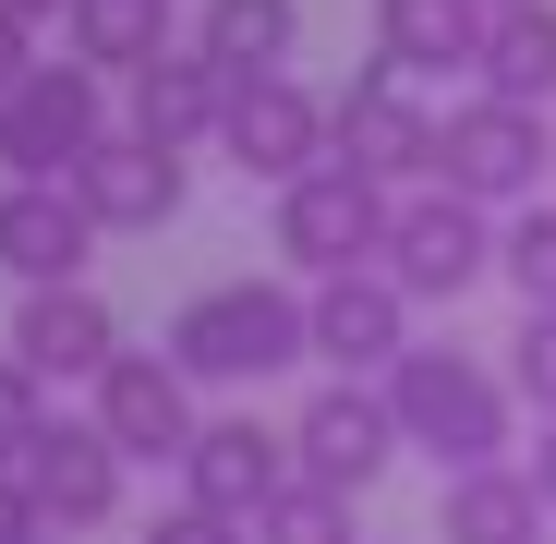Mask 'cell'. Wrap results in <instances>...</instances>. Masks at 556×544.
Returning a JSON list of instances; mask_svg holds the SVG:
<instances>
[{
  "mask_svg": "<svg viewBox=\"0 0 556 544\" xmlns=\"http://www.w3.org/2000/svg\"><path fill=\"white\" fill-rule=\"evenodd\" d=\"M376 388H388V412H400V447H424L435 472H496V460H508V435H520L508 363L459 351V339H412Z\"/></svg>",
  "mask_w": 556,
  "mask_h": 544,
  "instance_id": "1",
  "label": "cell"
},
{
  "mask_svg": "<svg viewBox=\"0 0 556 544\" xmlns=\"http://www.w3.org/2000/svg\"><path fill=\"white\" fill-rule=\"evenodd\" d=\"M157 351H169L194 388H266V376H291V363H315L303 291H291V279H206L194 303L169 315Z\"/></svg>",
  "mask_w": 556,
  "mask_h": 544,
  "instance_id": "2",
  "label": "cell"
},
{
  "mask_svg": "<svg viewBox=\"0 0 556 544\" xmlns=\"http://www.w3.org/2000/svg\"><path fill=\"white\" fill-rule=\"evenodd\" d=\"M110 134H122L110 73L85 61H37L25 85H0V181H73Z\"/></svg>",
  "mask_w": 556,
  "mask_h": 544,
  "instance_id": "3",
  "label": "cell"
},
{
  "mask_svg": "<svg viewBox=\"0 0 556 544\" xmlns=\"http://www.w3.org/2000/svg\"><path fill=\"white\" fill-rule=\"evenodd\" d=\"M388 279L400 303H459V291H484L496 279V206L472 194H447V181H412V194L388 206Z\"/></svg>",
  "mask_w": 556,
  "mask_h": 544,
  "instance_id": "4",
  "label": "cell"
},
{
  "mask_svg": "<svg viewBox=\"0 0 556 544\" xmlns=\"http://www.w3.org/2000/svg\"><path fill=\"white\" fill-rule=\"evenodd\" d=\"M435 134H447V110H424V85L388 73V61H363L339 98H327V146H339L363 181H388V194L435 181Z\"/></svg>",
  "mask_w": 556,
  "mask_h": 544,
  "instance_id": "5",
  "label": "cell"
},
{
  "mask_svg": "<svg viewBox=\"0 0 556 544\" xmlns=\"http://www.w3.org/2000/svg\"><path fill=\"white\" fill-rule=\"evenodd\" d=\"M435 181H447V194H472V206H532L544 181H556V134H544V110L459 98L447 134H435Z\"/></svg>",
  "mask_w": 556,
  "mask_h": 544,
  "instance_id": "6",
  "label": "cell"
},
{
  "mask_svg": "<svg viewBox=\"0 0 556 544\" xmlns=\"http://www.w3.org/2000/svg\"><path fill=\"white\" fill-rule=\"evenodd\" d=\"M388 181H363L351 157L303 169V181H278V254L303 266V279H339V266H376L388 254Z\"/></svg>",
  "mask_w": 556,
  "mask_h": 544,
  "instance_id": "7",
  "label": "cell"
},
{
  "mask_svg": "<svg viewBox=\"0 0 556 544\" xmlns=\"http://www.w3.org/2000/svg\"><path fill=\"white\" fill-rule=\"evenodd\" d=\"M388 460H400V412H388L376 376H327V388L291 412V472H303V484L363 496V484H388Z\"/></svg>",
  "mask_w": 556,
  "mask_h": 544,
  "instance_id": "8",
  "label": "cell"
},
{
  "mask_svg": "<svg viewBox=\"0 0 556 544\" xmlns=\"http://www.w3.org/2000/svg\"><path fill=\"white\" fill-rule=\"evenodd\" d=\"M218 157L242 169V181H303V169H327L339 146H327V98L303 73H254V85H230V110H218Z\"/></svg>",
  "mask_w": 556,
  "mask_h": 544,
  "instance_id": "9",
  "label": "cell"
},
{
  "mask_svg": "<svg viewBox=\"0 0 556 544\" xmlns=\"http://www.w3.org/2000/svg\"><path fill=\"white\" fill-rule=\"evenodd\" d=\"M85 423H98L122 460H169L181 472V447H194V376H181L169 351H110V376H98V400H85Z\"/></svg>",
  "mask_w": 556,
  "mask_h": 544,
  "instance_id": "10",
  "label": "cell"
},
{
  "mask_svg": "<svg viewBox=\"0 0 556 544\" xmlns=\"http://www.w3.org/2000/svg\"><path fill=\"white\" fill-rule=\"evenodd\" d=\"M303 339L327 376H388L412 351V303L388 266H339V279H303Z\"/></svg>",
  "mask_w": 556,
  "mask_h": 544,
  "instance_id": "11",
  "label": "cell"
},
{
  "mask_svg": "<svg viewBox=\"0 0 556 544\" xmlns=\"http://www.w3.org/2000/svg\"><path fill=\"white\" fill-rule=\"evenodd\" d=\"M122 472H134V460H122L98 423H73V412H49L37 447H25V496H37L49 532H110V520H122Z\"/></svg>",
  "mask_w": 556,
  "mask_h": 544,
  "instance_id": "12",
  "label": "cell"
},
{
  "mask_svg": "<svg viewBox=\"0 0 556 544\" xmlns=\"http://www.w3.org/2000/svg\"><path fill=\"white\" fill-rule=\"evenodd\" d=\"M278 484H291V435L254 423V412H206L194 447H181V496L218 508V520H242V532H254V508H266Z\"/></svg>",
  "mask_w": 556,
  "mask_h": 544,
  "instance_id": "13",
  "label": "cell"
},
{
  "mask_svg": "<svg viewBox=\"0 0 556 544\" xmlns=\"http://www.w3.org/2000/svg\"><path fill=\"white\" fill-rule=\"evenodd\" d=\"M122 351V315L98 303V279H61V291H25L13 303V363L37 388H98Z\"/></svg>",
  "mask_w": 556,
  "mask_h": 544,
  "instance_id": "14",
  "label": "cell"
},
{
  "mask_svg": "<svg viewBox=\"0 0 556 544\" xmlns=\"http://www.w3.org/2000/svg\"><path fill=\"white\" fill-rule=\"evenodd\" d=\"M181 194H194V157H169V146H146V134H110L98 157L73 169V206L98 218V242H122V230H169Z\"/></svg>",
  "mask_w": 556,
  "mask_h": 544,
  "instance_id": "15",
  "label": "cell"
},
{
  "mask_svg": "<svg viewBox=\"0 0 556 544\" xmlns=\"http://www.w3.org/2000/svg\"><path fill=\"white\" fill-rule=\"evenodd\" d=\"M0 266L13 291H61L98 266V218L73 206V181H0Z\"/></svg>",
  "mask_w": 556,
  "mask_h": 544,
  "instance_id": "16",
  "label": "cell"
},
{
  "mask_svg": "<svg viewBox=\"0 0 556 544\" xmlns=\"http://www.w3.org/2000/svg\"><path fill=\"white\" fill-rule=\"evenodd\" d=\"M218 110H230V73H218L206 49H157V61L122 85V134H146V146H169V157L218 146Z\"/></svg>",
  "mask_w": 556,
  "mask_h": 544,
  "instance_id": "17",
  "label": "cell"
},
{
  "mask_svg": "<svg viewBox=\"0 0 556 544\" xmlns=\"http://www.w3.org/2000/svg\"><path fill=\"white\" fill-rule=\"evenodd\" d=\"M181 49H206L230 85H254V73H291V61H303V0H194Z\"/></svg>",
  "mask_w": 556,
  "mask_h": 544,
  "instance_id": "18",
  "label": "cell"
},
{
  "mask_svg": "<svg viewBox=\"0 0 556 544\" xmlns=\"http://www.w3.org/2000/svg\"><path fill=\"white\" fill-rule=\"evenodd\" d=\"M376 61L388 73H472L484 61V0H376Z\"/></svg>",
  "mask_w": 556,
  "mask_h": 544,
  "instance_id": "19",
  "label": "cell"
},
{
  "mask_svg": "<svg viewBox=\"0 0 556 544\" xmlns=\"http://www.w3.org/2000/svg\"><path fill=\"white\" fill-rule=\"evenodd\" d=\"M61 37H73V61H85V73L134 85L157 49H181V0H73Z\"/></svg>",
  "mask_w": 556,
  "mask_h": 544,
  "instance_id": "20",
  "label": "cell"
},
{
  "mask_svg": "<svg viewBox=\"0 0 556 544\" xmlns=\"http://www.w3.org/2000/svg\"><path fill=\"white\" fill-rule=\"evenodd\" d=\"M435 544H544V496H532V472H520V460H496V472H447V496H435Z\"/></svg>",
  "mask_w": 556,
  "mask_h": 544,
  "instance_id": "21",
  "label": "cell"
},
{
  "mask_svg": "<svg viewBox=\"0 0 556 544\" xmlns=\"http://www.w3.org/2000/svg\"><path fill=\"white\" fill-rule=\"evenodd\" d=\"M484 98H508V110H544L556 98V0H496L484 13Z\"/></svg>",
  "mask_w": 556,
  "mask_h": 544,
  "instance_id": "22",
  "label": "cell"
},
{
  "mask_svg": "<svg viewBox=\"0 0 556 544\" xmlns=\"http://www.w3.org/2000/svg\"><path fill=\"white\" fill-rule=\"evenodd\" d=\"M496 279L520 291V315H544V303H556V194H532V206H508V218H496Z\"/></svg>",
  "mask_w": 556,
  "mask_h": 544,
  "instance_id": "23",
  "label": "cell"
},
{
  "mask_svg": "<svg viewBox=\"0 0 556 544\" xmlns=\"http://www.w3.org/2000/svg\"><path fill=\"white\" fill-rule=\"evenodd\" d=\"M254 544H363V532H351V496L339 484H303L291 472V484L254 508Z\"/></svg>",
  "mask_w": 556,
  "mask_h": 544,
  "instance_id": "24",
  "label": "cell"
},
{
  "mask_svg": "<svg viewBox=\"0 0 556 544\" xmlns=\"http://www.w3.org/2000/svg\"><path fill=\"white\" fill-rule=\"evenodd\" d=\"M508 400H532V412L556 423V303L520 315V339H508Z\"/></svg>",
  "mask_w": 556,
  "mask_h": 544,
  "instance_id": "25",
  "label": "cell"
},
{
  "mask_svg": "<svg viewBox=\"0 0 556 544\" xmlns=\"http://www.w3.org/2000/svg\"><path fill=\"white\" fill-rule=\"evenodd\" d=\"M37 423H49V388L25 376L13 351H0V472H25V447H37Z\"/></svg>",
  "mask_w": 556,
  "mask_h": 544,
  "instance_id": "26",
  "label": "cell"
},
{
  "mask_svg": "<svg viewBox=\"0 0 556 544\" xmlns=\"http://www.w3.org/2000/svg\"><path fill=\"white\" fill-rule=\"evenodd\" d=\"M146 544H254L242 520H218V508H194V496H181V508H157L146 520Z\"/></svg>",
  "mask_w": 556,
  "mask_h": 544,
  "instance_id": "27",
  "label": "cell"
},
{
  "mask_svg": "<svg viewBox=\"0 0 556 544\" xmlns=\"http://www.w3.org/2000/svg\"><path fill=\"white\" fill-rule=\"evenodd\" d=\"M0 544H49V520H37V496H25V472H0Z\"/></svg>",
  "mask_w": 556,
  "mask_h": 544,
  "instance_id": "28",
  "label": "cell"
},
{
  "mask_svg": "<svg viewBox=\"0 0 556 544\" xmlns=\"http://www.w3.org/2000/svg\"><path fill=\"white\" fill-rule=\"evenodd\" d=\"M37 73V25H13V13H0V85H25Z\"/></svg>",
  "mask_w": 556,
  "mask_h": 544,
  "instance_id": "29",
  "label": "cell"
},
{
  "mask_svg": "<svg viewBox=\"0 0 556 544\" xmlns=\"http://www.w3.org/2000/svg\"><path fill=\"white\" fill-rule=\"evenodd\" d=\"M520 472H532V496H544V520H556V423L532 435V460H520Z\"/></svg>",
  "mask_w": 556,
  "mask_h": 544,
  "instance_id": "30",
  "label": "cell"
},
{
  "mask_svg": "<svg viewBox=\"0 0 556 544\" xmlns=\"http://www.w3.org/2000/svg\"><path fill=\"white\" fill-rule=\"evenodd\" d=\"M0 13H13V25H61V13H73V0H0Z\"/></svg>",
  "mask_w": 556,
  "mask_h": 544,
  "instance_id": "31",
  "label": "cell"
},
{
  "mask_svg": "<svg viewBox=\"0 0 556 544\" xmlns=\"http://www.w3.org/2000/svg\"><path fill=\"white\" fill-rule=\"evenodd\" d=\"M49 544H73V532H49Z\"/></svg>",
  "mask_w": 556,
  "mask_h": 544,
  "instance_id": "32",
  "label": "cell"
},
{
  "mask_svg": "<svg viewBox=\"0 0 556 544\" xmlns=\"http://www.w3.org/2000/svg\"><path fill=\"white\" fill-rule=\"evenodd\" d=\"M484 13H496V0H484Z\"/></svg>",
  "mask_w": 556,
  "mask_h": 544,
  "instance_id": "33",
  "label": "cell"
}]
</instances>
